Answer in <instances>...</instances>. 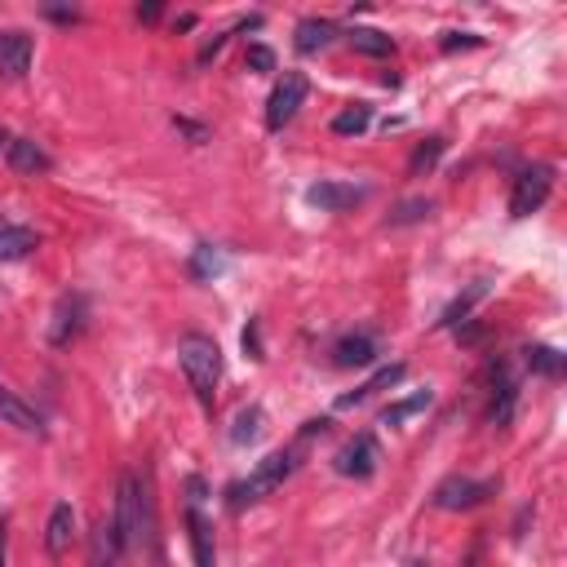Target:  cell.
Returning a JSON list of instances; mask_svg holds the SVG:
<instances>
[{
	"mask_svg": "<svg viewBox=\"0 0 567 567\" xmlns=\"http://www.w3.org/2000/svg\"><path fill=\"white\" fill-rule=\"evenodd\" d=\"M111 519H116V532H120L125 550L151 541V532H155V519H151V493H146V483H142L133 470H125L120 483H116V510H111Z\"/></svg>",
	"mask_w": 567,
	"mask_h": 567,
	"instance_id": "obj_1",
	"label": "cell"
},
{
	"mask_svg": "<svg viewBox=\"0 0 567 567\" xmlns=\"http://www.w3.org/2000/svg\"><path fill=\"white\" fill-rule=\"evenodd\" d=\"M178 364H182V377L191 381L196 399L204 403V409H213L217 399V381H222V351L209 333H187L178 342Z\"/></svg>",
	"mask_w": 567,
	"mask_h": 567,
	"instance_id": "obj_2",
	"label": "cell"
},
{
	"mask_svg": "<svg viewBox=\"0 0 567 567\" xmlns=\"http://www.w3.org/2000/svg\"><path fill=\"white\" fill-rule=\"evenodd\" d=\"M297 470V452H271L267 461H258V470L245 479V483H231V506L235 510H245L253 501H267L275 488H284V479Z\"/></svg>",
	"mask_w": 567,
	"mask_h": 567,
	"instance_id": "obj_3",
	"label": "cell"
},
{
	"mask_svg": "<svg viewBox=\"0 0 567 567\" xmlns=\"http://www.w3.org/2000/svg\"><path fill=\"white\" fill-rule=\"evenodd\" d=\"M306 94H310V80H306L302 71H284V80H280V85L271 90V98H267V129L280 133V129L302 111Z\"/></svg>",
	"mask_w": 567,
	"mask_h": 567,
	"instance_id": "obj_4",
	"label": "cell"
},
{
	"mask_svg": "<svg viewBox=\"0 0 567 567\" xmlns=\"http://www.w3.org/2000/svg\"><path fill=\"white\" fill-rule=\"evenodd\" d=\"M554 191V169L550 165H528L519 178H515V191H510V217H532Z\"/></svg>",
	"mask_w": 567,
	"mask_h": 567,
	"instance_id": "obj_5",
	"label": "cell"
},
{
	"mask_svg": "<svg viewBox=\"0 0 567 567\" xmlns=\"http://www.w3.org/2000/svg\"><path fill=\"white\" fill-rule=\"evenodd\" d=\"M497 493V483H479V479H461V474H452V479H444L439 488H435V506L439 510H474V506H483Z\"/></svg>",
	"mask_w": 567,
	"mask_h": 567,
	"instance_id": "obj_6",
	"label": "cell"
},
{
	"mask_svg": "<svg viewBox=\"0 0 567 567\" xmlns=\"http://www.w3.org/2000/svg\"><path fill=\"white\" fill-rule=\"evenodd\" d=\"M381 465V448L373 435H355L338 457H333V470L346 474V479H373Z\"/></svg>",
	"mask_w": 567,
	"mask_h": 567,
	"instance_id": "obj_7",
	"label": "cell"
},
{
	"mask_svg": "<svg viewBox=\"0 0 567 567\" xmlns=\"http://www.w3.org/2000/svg\"><path fill=\"white\" fill-rule=\"evenodd\" d=\"M36 45L27 32H0V80H23L32 71Z\"/></svg>",
	"mask_w": 567,
	"mask_h": 567,
	"instance_id": "obj_8",
	"label": "cell"
},
{
	"mask_svg": "<svg viewBox=\"0 0 567 567\" xmlns=\"http://www.w3.org/2000/svg\"><path fill=\"white\" fill-rule=\"evenodd\" d=\"M5 160H10V169H14L19 178H40V174H49V169H54L49 151H45L36 138H10Z\"/></svg>",
	"mask_w": 567,
	"mask_h": 567,
	"instance_id": "obj_9",
	"label": "cell"
},
{
	"mask_svg": "<svg viewBox=\"0 0 567 567\" xmlns=\"http://www.w3.org/2000/svg\"><path fill=\"white\" fill-rule=\"evenodd\" d=\"M515 403H519V381L510 364H493V403H488V422L510 426L515 422Z\"/></svg>",
	"mask_w": 567,
	"mask_h": 567,
	"instance_id": "obj_10",
	"label": "cell"
},
{
	"mask_svg": "<svg viewBox=\"0 0 567 567\" xmlns=\"http://www.w3.org/2000/svg\"><path fill=\"white\" fill-rule=\"evenodd\" d=\"M381 355V342L373 333H346L333 342V364L338 368H373Z\"/></svg>",
	"mask_w": 567,
	"mask_h": 567,
	"instance_id": "obj_11",
	"label": "cell"
},
{
	"mask_svg": "<svg viewBox=\"0 0 567 567\" xmlns=\"http://www.w3.org/2000/svg\"><path fill=\"white\" fill-rule=\"evenodd\" d=\"M364 187H355V182H315L310 191H306V200L315 204V209H323V213H346V209H355V204H364Z\"/></svg>",
	"mask_w": 567,
	"mask_h": 567,
	"instance_id": "obj_12",
	"label": "cell"
},
{
	"mask_svg": "<svg viewBox=\"0 0 567 567\" xmlns=\"http://www.w3.org/2000/svg\"><path fill=\"white\" fill-rule=\"evenodd\" d=\"M80 329H85V297L80 293H67L54 310V329H49V342L54 346H71L80 338Z\"/></svg>",
	"mask_w": 567,
	"mask_h": 567,
	"instance_id": "obj_13",
	"label": "cell"
},
{
	"mask_svg": "<svg viewBox=\"0 0 567 567\" xmlns=\"http://www.w3.org/2000/svg\"><path fill=\"white\" fill-rule=\"evenodd\" d=\"M125 558V541L116 532V519H98L94 532H90V567H120Z\"/></svg>",
	"mask_w": 567,
	"mask_h": 567,
	"instance_id": "obj_14",
	"label": "cell"
},
{
	"mask_svg": "<svg viewBox=\"0 0 567 567\" xmlns=\"http://www.w3.org/2000/svg\"><path fill=\"white\" fill-rule=\"evenodd\" d=\"M0 422L14 426V430H23V435L45 439V417H40L36 409H27V403H23L10 386H0Z\"/></svg>",
	"mask_w": 567,
	"mask_h": 567,
	"instance_id": "obj_15",
	"label": "cell"
},
{
	"mask_svg": "<svg viewBox=\"0 0 567 567\" xmlns=\"http://www.w3.org/2000/svg\"><path fill=\"white\" fill-rule=\"evenodd\" d=\"M36 249H40L36 231H32V226H19V222H10L5 213H0V262H23V258H32Z\"/></svg>",
	"mask_w": 567,
	"mask_h": 567,
	"instance_id": "obj_16",
	"label": "cell"
},
{
	"mask_svg": "<svg viewBox=\"0 0 567 567\" xmlns=\"http://www.w3.org/2000/svg\"><path fill=\"white\" fill-rule=\"evenodd\" d=\"M71 541H75V510H71V501H58L49 510V523H45V554L62 558L71 550Z\"/></svg>",
	"mask_w": 567,
	"mask_h": 567,
	"instance_id": "obj_17",
	"label": "cell"
},
{
	"mask_svg": "<svg viewBox=\"0 0 567 567\" xmlns=\"http://www.w3.org/2000/svg\"><path fill=\"white\" fill-rule=\"evenodd\" d=\"M187 536H191V558H196V567H217L213 523L204 519V510H200V506H187Z\"/></svg>",
	"mask_w": 567,
	"mask_h": 567,
	"instance_id": "obj_18",
	"label": "cell"
},
{
	"mask_svg": "<svg viewBox=\"0 0 567 567\" xmlns=\"http://www.w3.org/2000/svg\"><path fill=\"white\" fill-rule=\"evenodd\" d=\"M523 368L528 373H536V377H550V381H558L563 373H567V355L563 351H554V346H523Z\"/></svg>",
	"mask_w": 567,
	"mask_h": 567,
	"instance_id": "obj_19",
	"label": "cell"
},
{
	"mask_svg": "<svg viewBox=\"0 0 567 567\" xmlns=\"http://www.w3.org/2000/svg\"><path fill=\"white\" fill-rule=\"evenodd\" d=\"M403 373H409V368H403V364H390V368H377L359 390H351V394H342L338 399V409H355V403H364L368 394H377V390H386V386H399L403 381Z\"/></svg>",
	"mask_w": 567,
	"mask_h": 567,
	"instance_id": "obj_20",
	"label": "cell"
},
{
	"mask_svg": "<svg viewBox=\"0 0 567 567\" xmlns=\"http://www.w3.org/2000/svg\"><path fill=\"white\" fill-rule=\"evenodd\" d=\"M338 36V27L329 19H302L297 23V54H319V49H329Z\"/></svg>",
	"mask_w": 567,
	"mask_h": 567,
	"instance_id": "obj_21",
	"label": "cell"
},
{
	"mask_svg": "<svg viewBox=\"0 0 567 567\" xmlns=\"http://www.w3.org/2000/svg\"><path fill=\"white\" fill-rule=\"evenodd\" d=\"M191 280H200V284H213L222 271H226V258H222V249H213V245H196V253H191Z\"/></svg>",
	"mask_w": 567,
	"mask_h": 567,
	"instance_id": "obj_22",
	"label": "cell"
},
{
	"mask_svg": "<svg viewBox=\"0 0 567 567\" xmlns=\"http://www.w3.org/2000/svg\"><path fill=\"white\" fill-rule=\"evenodd\" d=\"M351 45H355L359 54H368V58L394 54V40H390L386 32H377V27H351Z\"/></svg>",
	"mask_w": 567,
	"mask_h": 567,
	"instance_id": "obj_23",
	"label": "cell"
},
{
	"mask_svg": "<svg viewBox=\"0 0 567 567\" xmlns=\"http://www.w3.org/2000/svg\"><path fill=\"white\" fill-rule=\"evenodd\" d=\"M368 125H373V107H368V103H355V107H346L342 116H333V133H338V138H359Z\"/></svg>",
	"mask_w": 567,
	"mask_h": 567,
	"instance_id": "obj_24",
	"label": "cell"
},
{
	"mask_svg": "<svg viewBox=\"0 0 567 567\" xmlns=\"http://www.w3.org/2000/svg\"><path fill=\"white\" fill-rule=\"evenodd\" d=\"M444 151H448V142L435 133V138H426L417 151H413V160H409V174L413 178H422V174H430L435 165H439V160H444Z\"/></svg>",
	"mask_w": 567,
	"mask_h": 567,
	"instance_id": "obj_25",
	"label": "cell"
},
{
	"mask_svg": "<svg viewBox=\"0 0 567 567\" xmlns=\"http://www.w3.org/2000/svg\"><path fill=\"white\" fill-rule=\"evenodd\" d=\"M430 390H417V394H409V399H399V403H390V409L381 413V426H399V422H409L413 413H422V409H430Z\"/></svg>",
	"mask_w": 567,
	"mask_h": 567,
	"instance_id": "obj_26",
	"label": "cell"
},
{
	"mask_svg": "<svg viewBox=\"0 0 567 567\" xmlns=\"http://www.w3.org/2000/svg\"><path fill=\"white\" fill-rule=\"evenodd\" d=\"M262 426H267V413H262V409H258V403H253V409H245V413H239V417H235L231 444H239V448H245V444H253V439L262 435Z\"/></svg>",
	"mask_w": 567,
	"mask_h": 567,
	"instance_id": "obj_27",
	"label": "cell"
},
{
	"mask_svg": "<svg viewBox=\"0 0 567 567\" xmlns=\"http://www.w3.org/2000/svg\"><path fill=\"white\" fill-rule=\"evenodd\" d=\"M483 293H488V284H483V280H479L474 288H465V293H461V297H457V302H452V306L444 310V319H439V323H444V329H457V323H465L470 306H474V302H479Z\"/></svg>",
	"mask_w": 567,
	"mask_h": 567,
	"instance_id": "obj_28",
	"label": "cell"
},
{
	"mask_svg": "<svg viewBox=\"0 0 567 567\" xmlns=\"http://www.w3.org/2000/svg\"><path fill=\"white\" fill-rule=\"evenodd\" d=\"M430 200H403L394 213H390V226H409V222H426L430 217Z\"/></svg>",
	"mask_w": 567,
	"mask_h": 567,
	"instance_id": "obj_29",
	"label": "cell"
},
{
	"mask_svg": "<svg viewBox=\"0 0 567 567\" xmlns=\"http://www.w3.org/2000/svg\"><path fill=\"white\" fill-rule=\"evenodd\" d=\"M245 67H249V71H258V75L275 71V49H267V45H249V54H245Z\"/></svg>",
	"mask_w": 567,
	"mask_h": 567,
	"instance_id": "obj_30",
	"label": "cell"
},
{
	"mask_svg": "<svg viewBox=\"0 0 567 567\" xmlns=\"http://www.w3.org/2000/svg\"><path fill=\"white\" fill-rule=\"evenodd\" d=\"M439 45H444V54H452V49H479L483 36H474V32H448Z\"/></svg>",
	"mask_w": 567,
	"mask_h": 567,
	"instance_id": "obj_31",
	"label": "cell"
},
{
	"mask_svg": "<svg viewBox=\"0 0 567 567\" xmlns=\"http://www.w3.org/2000/svg\"><path fill=\"white\" fill-rule=\"evenodd\" d=\"M174 129H182L191 142H209V129H204V125H196V120H187V116H174Z\"/></svg>",
	"mask_w": 567,
	"mask_h": 567,
	"instance_id": "obj_32",
	"label": "cell"
},
{
	"mask_svg": "<svg viewBox=\"0 0 567 567\" xmlns=\"http://www.w3.org/2000/svg\"><path fill=\"white\" fill-rule=\"evenodd\" d=\"M245 351H249L253 359H267V355H262V333H258V319H249V329H245Z\"/></svg>",
	"mask_w": 567,
	"mask_h": 567,
	"instance_id": "obj_33",
	"label": "cell"
},
{
	"mask_svg": "<svg viewBox=\"0 0 567 567\" xmlns=\"http://www.w3.org/2000/svg\"><path fill=\"white\" fill-rule=\"evenodd\" d=\"M45 14L54 23H80V10H58V5H45Z\"/></svg>",
	"mask_w": 567,
	"mask_h": 567,
	"instance_id": "obj_34",
	"label": "cell"
},
{
	"mask_svg": "<svg viewBox=\"0 0 567 567\" xmlns=\"http://www.w3.org/2000/svg\"><path fill=\"white\" fill-rule=\"evenodd\" d=\"M160 14H165L160 5H138V19H142V23H160Z\"/></svg>",
	"mask_w": 567,
	"mask_h": 567,
	"instance_id": "obj_35",
	"label": "cell"
},
{
	"mask_svg": "<svg viewBox=\"0 0 567 567\" xmlns=\"http://www.w3.org/2000/svg\"><path fill=\"white\" fill-rule=\"evenodd\" d=\"M5 541H10V519H0V567H5Z\"/></svg>",
	"mask_w": 567,
	"mask_h": 567,
	"instance_id": "obj_36",
	"label": "cell"
},
{
	"mask_svg": "<svg viewBox=\"0 0 567 567\" xmlns=\"http://www.w3.org/2000/svg\"><path fill=\"white\" fill-rule=\"evenodd\" d=\"M0 146H10V133H5V129H0Z\"/></svg>",
	"mask_w": 567,
	"mask_h": 567,
	"instance_id": "obj_37",
	"label": "cell"
},
{
	"mask_svg": "<svg viewBox=\"0 0 567 567\" xmlns=\"http://www.w3.org/2000/svg\"><path fill=\"white\" fill-rule=\"evenodd\" d=\"M413 567H426V563H413Z\"/></svg>",
	"mask_w": 567,
	"mask_h": 567,
	"instance_id": "obj_38",
	"label": "cell"
}]
</instances>
